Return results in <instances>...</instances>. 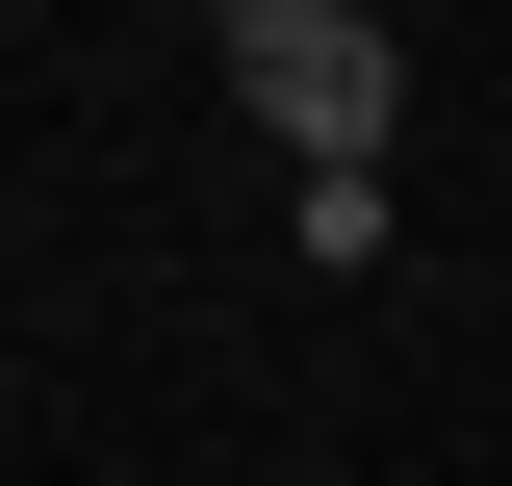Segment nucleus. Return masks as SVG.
<instances>
[{"instance_id":"f257e3e1","label":"nucleus","mask_w":512,"mask_h":486,"mask_svg":"<svg viewBox=\"0 0 512 486\" xmlns=\"http://www.w3.org/2000/svg\"><path fill=\"white\" fill-rule=\"evenodd\" d=\"M231 77H256L282 154H384V26L359 0H231Z\"/></svg>"}]
</instances>
